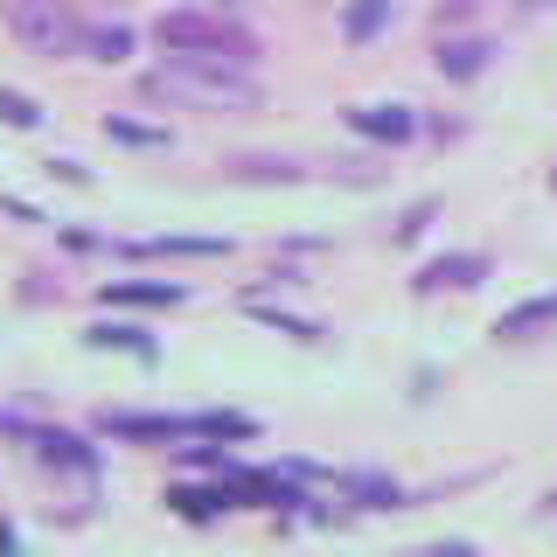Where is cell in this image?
<instances>
[{"instance_id": "5", "label": "cell", "mask_w": 557, "mask_h": 557, "mask_svg": "<svg viewBox=\"0 0 557 557\" xmlns=\"http://www.w3.org/2000/svg\"><path fill=\"white\" fill-rule=\"evenodd\" d=\"M474 278H481V258H440V265H425V278H418V286L440 293V286H474Z\"/></svg>"}, {"instance_id": "3", "label": "cell", "mask_w": 557, "mask_h": 557, "mask_svg": "<svg viewBox=\"0 0 557 557\" xmlns=\"http://www.w3.org/2000/svg\"><path fill=\"white\" fill-rule=\"evenodd\" d=\"M8 28H14V42L35 49V57H70V49L84 42L63 0H8Z\"/></svg>"}, {"instance_id": "11", "label": "cell", "mask_w": 557, "mask_h": 557, "mask_svg": "<svg viewBox=\"0 0 557 557\" xmlns=\"http://www.w3.org/2000/svg\"><path fill=\"white\" fill-rule=\"evenodd\" d=\"M0 112H8V126H35V119H42V112H35V104H28L22 91H8V98H0Z\"/></svg>"}, {"instance_id": "6", "label": "cell", "mask_w": 557, "mask_h": 557, "mask_svg": "<svg viewBox=\"0 0 557 557\" xmlns=\"http://www.w3.org/2000/svg\"><path fill=\"white\" fill-rule=\"evenodd\" d=\"M383 22H391V0H356V8L342 14V28H348V42H362V35H376Z\"/></svg>"}, {"instance_id": "8", "label": "cell", "mask_w": 557, "mask_h": 557, "mask_svg": "<svg viewBox=\"0 0 557 557\" xmlns=\"http://www.w3.org/2000/svg\"><path fill=\"white\" fill-rule=\"evenodd\" d=\"M536 321H557V300H536V307H522V313H502V335L516 342V335H530Z\"/></svg>"}, {"instance_id": "10", "label": "cell", "mask_w": 557, "mask_h": 557, "mask_svg": "<svg viewBox=\"0 0 557 557\" xmlns=\"http://www.w3.org/2000/svg\"><path fill=\"white\" fill-rule=\"evenodd\" d=\"M112 300H147V307H168V300H182L174 286H112Z\"/></svg>"}, {"instance_id": "9", "label": "cell", "mask_w": 557, "mask_h": 557, "mask_svg": "<svg viewBox=\"0 0 557 557\" xmlns=\"http://www.w3.org/2000/svg\"><path fill=\"white\" fill-rule=\"evenodd\" d=\"M91 49H98V63H119V57L133 49V28H98V35H91Z\"/></svg>"}, {"instance_id": "7", "label": "cell", "mask_w": 557, "mask_h": 557, "mask_svg": "<svg viewBox=\"0 0 557 557\" xmlns=\"http://www.w3.org/2000/svg\"><path fill=\"white\" fill-rule=\"evenodd\" d=\"M481 63H487V42H467V49L446 42V49H440V70H446V77H474Z\"/></svg>"}, {"instance_id": "1", "label": "cell", "mask_w": 557, "mask_h": 557, "mask_svg": "<svg viewBox=\"0 0 557 557\" xmlns=\"http://www.w3.org/2000/svg\"><path fill=\"white\" fill-rule=\"evenodd\" d=\"M147 98L202 104V112H251V104H258V84H244L237 70H216L209 57H174V70L147 77Z\"/></svg>"}, {"instance_id": "4", "label": "cell", "mask_w": 557, "mask_h": 557, "mask_svg": "<svg viewBox=\"0 0 557 557\" xmlns=\"http://www.w3.org/2000/svg\"><path fill=\"white\" fill-rule=\"evenodd\" d=\"M348 126L370 133V139H411V112H397V104H362V112H348Z\"/></svg>"}, {"instance_id": "2", "label": "cell", "mask_w": 557, "mask_h": 557, "mask_svg": "<svg viewBox=\"0 0 557 557\" xmlns=\"http://www.w3.org/2000/svg\"><path fill=\"white\" fill-rule=\"evenodd\" d=\"M168 49H182V57H209V63H244V57H258V42L244 28H231V22H209V14H168L161 28Z\"/></svg>"}, {"instance_id": "12", "label": "cell", "mask_w": 557, "mask_h": 557, "mask_svg": "<svg viewBox=\"0 0 557 557\" xmlns=\"http://www.w3.org/2000/svg\"><path fill=\"white\" fill-rule=\"evenodd\" d=\"M522 8H550V0H522Z\"/></svg>"}]
</instances>
